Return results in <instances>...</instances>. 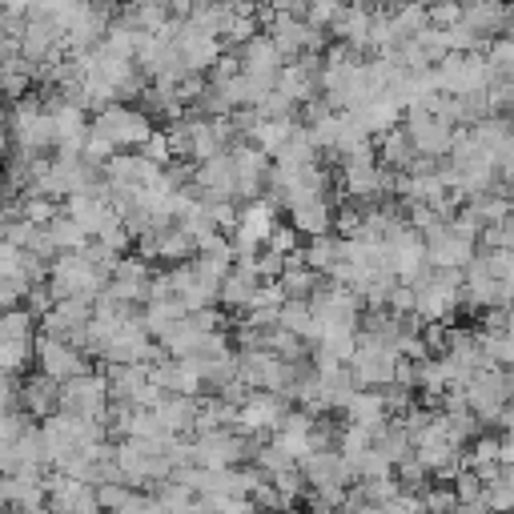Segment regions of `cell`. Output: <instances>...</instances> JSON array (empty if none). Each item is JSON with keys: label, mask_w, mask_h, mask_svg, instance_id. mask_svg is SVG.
Returning a JSON list of instances; mask_svg holds the SVG:
<instances>
[{"label": "cell", "mask_w": 514, "mask_h": 514, "mask_svg": "<svg viewBox=\"0 0 514 514\" xmlns=\"http://www.w3.org/2000/svg\"><path fill=\"white\" fill-rule=\"evenodd\" d=\"M105 282L109 274H101L85 253H61L57 262L49 266V282L45 290L53 294V302H65V298H81V302H97L105 294Z\"/></svg>", "instance_id": "1"}, {"label": "cell", "mask_w": 514, "mask_h": 514, "mask_svg": "<svg viewBox=\"0 0 514 514\" xmlns=\"http://www.w3.org/2000/svg\"><path fill=\"white\" fill-rule=\"evenodd\" d=\"M430 73L442 97H474L494 85V73L482 53H446Z\"/></svg>", "instance_id": "2"}, {"label": "cell", "mask_w": 514, "mask_h": 514, "mask_svg": "<svg viewBox=\"0 0 514 514\" xmlns=\"http://www.w3.org/2000/svg\"><path fill=\"white\" fill-rule=\"evenodd\" d=\"M257 442L241 438L237 430H209L189 438V466L197 470H229V466H245L253 458Z\"/></svg>", "instance_id": "3"}, {"label": "cell", "mask_w": 514, "mask_h": 514, "mask_svg": "<svg viewBox=\"0 0 514 514\" xmlns=\"http://www.w3.org/2000/svg\"><path fill=\"white\" fill-rule=\"evenodd\" d=\"M462 402H466V410L474 414L478 426L494 422L510 402V370H490V366L474 370L470 382L462 386Z\"/></svg>", "instance_id": "4"}, {"label": "cell", "mask_w": 514, "mask_h": 514, "mask_svg": "<svg viewBox=\"0 0 514 514\" xmlns=\"http://www.w3.org/2000/svg\"><path fill=\"white\" fill-rule=\"evenodd\" d=\"M93 133H101L113 149H141L149 137H153V121L149 113L141 109H129V105H109L97 113V121L89 125Z\"/></svg>", "instance_id": "5"}, {"label": "cell", "mask_w": 514, "mask_h": 514, "mask_svg": "<svg viewBox=\"0 0 514 514\" xmlns=\"http://www.w3.org/2000/svg\"><path fill=\"white\" fill-rule=\"evenodd\" d=\"M105 410H109V386H105V374H81L73 382L61 386V414L69 418H85V422H105Z\"/></svg>", "instance_id": "6"}, {"label": "cell", "mask_w": 514, "mask_h": 514, "mask_svg": "<svg viewBox=\"0 0 514 514\" xmlns=\"http://www.w3.org/2000/svg\"><path fill=\"white\" fill-rule=\"evenodd\" d=\"M9 125H13V137H17L25 157H41L45 149H53V121L37 97H21Z\"/></svg>", "instance_id": "7"}, {"label": "cell", "mask_w": 514, "mask_h": 514, "mask_svg": "<svg viewBox=\"0 0 514 514\" xmlns=\"http://www.w3.org/2000/svg\"><path fill=\"white\" fill-rule=\"evenodd\" d=\"M394 362H398V354L394 350H386V346H378V342H370V338H362L358 334V342H354V354H350V362H346V370H350V378H354V386L362 390H382V386H390L394 382Z\"/></svg>", "instance_id": "8"}, {"label": "cell", "mask_w": 514, "mask_h": 514, "mask_svg": "<svg viewBox=\"0 0 514 514\" xmlns=\"http://www.w3.org/2000/svg\"><path fill=\"white\" fill-rule=\"evenodd\" d=\"M33 354H37L41 374L53 378V382H61V386L73 382V378H81V374H89V358H85L81 350H73L69 342H61V338L37 334V338H33Z\"/></svg>", "instance_id": "9"}, {"label": "cell", "mask_w": 514, "mask_h": 514, "mask_svg": "<svg viewBox=\"0 0 514 514\" xmlns=\"http://www.w3.org/2000/svg\"><path fill=\"white\" fill-rule=\"evenodd\" d=\"M286 402L274 398V394H262V390H253L241 406H237V418H233V430L241 438H262V434H274L286 418Z\"/></svg>", "instance_id": "10"}, {"label": "cell", "mask_w": 514, "mask_h": 514, "mask_svg": "<svg viewBox=\"0 0 514 514\" xmlns=\"http://www.w3.org/2000/svg\"><path fill=\"white\" fill-rule=\"evenodd\" d=\"M173 57H177V65H181L185 77H201L221 57V45L209 33L193 29V25H177V33H173Z\"/></svg>", "instance_id": "11"}, {"label": "cell", "mask_w": 514, "mask_h": 514, "mask_svg": "<svg viewBox=\"0 0 514 514\" xmlns=\"http://www.w3.org/2000/svg\"><path fill=\"white\" fill-rule=\"evenodd\" d=\"M402 133H406L414 157H430V161H442L450 153V137H454V129L442 125L430 109L426 113H406V129Z\"/></svg>", "instance_id": "12"}, {"label": "cell", "mask_w": 514, "mask_h": 514, "mask_svg": "<svg viewBox=\"0 0 514 514\" xmlns=\"http://www.w3.org/2000/svg\"><path fill=\"white\" fill-rule=\"evenodd\" d=\"M233 57H237V69H241V77H253V81H278V73H282V53L270 45V37L266 33H257V37H249L241 49H233Z\"/></svg>", "instance_id": "13"}, {"label": "cell", "mask_w": 514, "mask_h": 514, "mask_svg": "<svg viewBox=\"0 0 514 514\" xmlns=\"http://www.w3.org/2000/svg\"><path fill=\"white\" fill-rule=\"evenodd\" d=\"M229 161H233V177H237V197L257 201V189H262L266 177H270V157L257 153L249 141H237L229 149Z\"/></svg>", "instance_id": "14"}, {"label": "cell", "mask_w": 514, "mask_h": 514, "mask_svg": "<svg viewBox=\"0 0 514 514\" xmlns=\"http://www.w3.org/2000/svg\"><path fill=\"white\" fill-rule=\"evenodd\" d=\"M257 290H262V278H257V270H253V262H233V270L225 274V282L217 286V306H225V310H249L253 306V298H257Z\"/></svg>", "instance_id": "15"}, {"label": "cell", "mask_w": 514, "mask_h": 514, "mask_svg": "<svg viewBox=\"0 0 514 514\" xmlns=\"http://www.w3.org/2000/svg\"><path fill=\"white\" fill-rule=\"evenodd\" d=\"M17 398H21V406H25L29 418H53V414H61V382H53L45 374L25 378L21 390H17Z\"/></svg>", "instance_id": "16"}, {"label": "cell", "mask_w": 514, "mask_h": 514, "mask_svg": "<svg viewBox=\"0 0 514 514\" xmlns=\"http://www.w3.org/2000/svg\"><path fill=\"white\" fill-rule=\"evenodd\" d=\"M298 474H302V482H310V490L314 486H346V482H354L350 470H346V462L338 458V450H314V454H306L298 462Z\"/></svg>", "instance_id": "17"}, {"label": "cell", "mask_w": 514, "mask_h": 514, "mask_svg": "<svg viewBox=\"0 0 514 514\" xmlns=\"http://www.w3.org/2000/svg\"><path fill=\"white\" fill-rule=\"evenodd\" d=\"M350 117L366 129V137H386L390 129H398V125H402V109H398V101H394V97H374V101L358 105Z\"/></svg>", "instance_id": "18"}, {"label": "cell", "mask_w": 514, "mask_h": 514, "mask_svg": "<svg viewBox=\"0 0 514 514\" xmlns=\"http://www.w3.org/2000/svg\"><path fill=\"white\" fill-rule=\"evenodd\" d=\"M149 414L161 422V430L169 438H189L193 434V418H197V398H173V394H165L157 402V410H149Z\"/></svg>", "instance_id": "19"}, {"label": "cell", "mask_w": 514, "mask_h": 514, "mask_svg": "<svg viewBox=\"0 0 514 514\" xmlns=\"http://www.w3.org/2000/svg\"><path fill=\"white\" fill-rule=\"evenodd\" d=\"M290 229L294 233H306V237H326L334 229V209L326 197H310L302 205L290 209Z\"/></svg>", "instance_id": "20"}, {"label": "cell", "mask_w": 514, "mask_h": 514, "mask_svg": "<svg viewBox=\"0 0 514 514\" xmlns=\"http://www.w3.org/2000/svg\"><path fill=\"white\" fill-rule=\"evenodd\" d=\"M390 422L386 406H382V394L378 390H358L350 402H346V426H358V430H382Z\"/></svg>", "instance_id": "21"}, {"label": "cell", "mask_w": 514, "mask_h": 514, "mask_svg": "<svg viewBox=\"0 0 514 514\" xmlns=\"http://www.w3.org/2000/svg\"><path fill=\"white\" fill-rule=\"evenodd\" d=\"M474 37H482V41H494V37H502V29H506V21H510V9H502V5H466L462 9V17H458Z\"/></svg>", "instance_id": "22"}, {"label": "cell", "mask_w": 514, "mask_h": 514, "mask_svg": "<svg viewBox=\"0 0 514 514\" xmlns=\"http://www.w3.org/2000/svg\"><path fill=\"white\" fill-rule=\"evenodd\" d=\"M338 249H342V241L334 237V233H326V237H310V245L302 249V266L310 270V274H330L334 266H338Z\"/></svg>", "instance_id": "23"}, {"label": "cell", "mask_w": 514, "mask_h": 514, "mask_svg": "<svg viewBox=\"0 0 514 514\" xmlns=\"http://www.w3.org/2000/svg\"><path fill=\"white\" fill-rule=\"evenodd\" d=\"M45 233H49V241H53L57 257H61V253H81V249L89 245V233H85L77 221H69L65 213H57V217L45 225Z\"/></svg>", "instance_id": "24"}, {"label": "cell", "mask_w": 514, "mask_h": 514, "mask_svg": "<svg viewBox=\"0 0 514 514\" xmlns=\"http://www.w3.org/2000/svg\"><path fill=\"white\" fill-rule=\"evenodd\" d=\"M278 165H286V169H306V165H318V149H314V141H310V129H306V125H298V129L290 133L286 149L278 153Z\"/></svg>", "instance_id": "25"}, {"label": "cell", "mask_w": 514, "mask_h": 514, "mask_svg": "<svg viewBox=\"0 0 514 514\" xmlns=\"http://www.w3.org/2000/svg\"><path fill=\"white\" fill-rule=\"evenodd\" d=\"M374 450H378V454H382L390 466H398L402 458H410V450H414V446H410L406 430H402V426L390 418L382 430H374Z\"/></svg>", "instance_id": "26"}, {"label": "cell", "mask_w": 514, "mask_h": 514, "mask_svg": "<svg viewBox=\"0 0 514 514\" xmlns=\"http://www.w3.org/2000/svg\"><path fill=\"white\" fill-rule=\"evenodd\" d=\"M478 354H482V366H490V370H510V362H514L510 334H482V330H478Z\"/></svg>", "instance_id": "27"}, {"label": "cell", "mask_w": 514, "mask_h": 514, "mask_svg": "<svg viewBox=\"0 0 514 514\" xmlns=\"http://www.w3.org/2000/svg\"><path fill=\"white\" fill-rule=\"evenodd\" d=\"M278 290L286 294V302H310V294L318 290V274H310L306 266L286 270V274L278 278Z\"/></svg>", "instance_id": "28"}, {"label": "cell", "mask_w": 514, "mask_h": 514, "mask_svg": "<svg viewBox=\"0 0 514 514\" xmlns=\"http://www.w3.org/2000/svg\"><path fill=\"white\" fill-rule=\"evenodd\" d=\"M0 338L5 342H29L33 346V338H37V322L17 306V310H5L0 314Z\"/></svg>", "instance_id": "29"}, {"label": "cell", "mask_w": 514, "mask_h": 514, "mask_svg": "<svg viewBox=\"0 0 514 514\" xmlns=\"http://www.w3.org/2000/svg\"><path fill=\"white\" fill-rule=\"evenodd\" d=\"M57 213H61V205H57V201H45V197H29V193H25V197L17 201V217L29 221V225H37V229H45Z\"/></svg>", "instance_id": "30"}, {"label": "cell", "mask_w": 514, "mask_h": 514, "mask_svg": "<svg viewBox=\"0 0 514 514\" xmlns=\"http://www.w3.org/2000/svg\"><path fill=\"white\" fill-rule=\"evenodd\" d=\"M29 358H33V346L29 342H5L0 338V374H21L25 366H29Z\"/></svg>", "instance_id": "31"}, {"label": "cell", "mask_w": 514, "mask_h": 514, "mask_svg": "<svg viewBox=\"0 0 514 514\" xmlns=\"http://www.w3.org/2000/svg\"><path fill=\"white\" fill-rule=\"evenodd\" d=\"M354 490H358L366 502H374L378 510H382L390 498H398V494H402V486L394 482V474H390V478H370V482H358Z\"/></svg>", "instance_id": "32"}, {"label": "cell", "mask_w": 514, "mask_h": 514, "mask_svg": "<svg viewBox=\"0 0 514 514\" xmlns=\"http://www.w3.org/2000/svg\"><path fill=\"white\" fill-rule=\"evenodd\" d=\"M478 245H482V253H498V249H510V245H514V225H510V221H498V225H482V229H478Z\"/></svg>", "instance_id": "33"}, {"label": "cell", "mask_w": 514, "mask_h": 514, "mask_svg": "<svg viewBox=\"0 0 514 514\" xmlns=\"http://www.w3.org/2000/svg\"><path fill=\"white\" fill-rule=\"evenodd\" d=\"M29 290H33V286H29L21 274H5V278H0V314L25 306V294H29Z\"/></svg>", "instance_id": "34"}, {"label": "cell", "mask_w": 514, "mask_h": 514, "mask_svg": "<svg viewBox=\"0 0 514 514\" xmlns=\"http://www.w3.org/2000/svg\"><path fill=\"white\" fill-rule=\"evenodd\" d=\"M482 490H486V486H482L470 470H462V474L454 478V486H450V494H454L458 506H482Z\"/></svg>", "instance_id": "35"}, {"label": "cell", "mask_w": 514, "mask_h": 514, "mask_svg": "<svg viewBox=\"0 0 514 514\" xmlns=\"http://www.w3.org/2000/svg\"><path fill=\"white\" fill-rule=\"evenodd\" d=\"M514 482L510 478H502V482H490L486 490H482V506L490 510V514H506L510 506H514V490H510Z\"/></svg>", "instance_id": "36"}, {"label": "cell", "mask_w": 514, "mask_h": 514, "mask_svg": "<svg viewBox=\"0 0 514 514\" xmlns=\"http://www.w3.org/2000/svg\"><path fill=\"white\" fill-rule=\"evenodd\" d=\"M482 262H486V274H490L494 282H510V278H514V253H510V249L482 253Z\"/></svg>", "instance_id": "37"}, {"label": "cell", "mask_w": 514, "mask_h": 514, "mask_svg": "<svg viewBox=\"0 0 514 514\" xmlns=\"http://www.w3.org/2000/svg\"><path fill=\"white\" fill-rule=\"evenodd\" d=\"M266 249L278 253V257H290V253L298 249V233H294L286 221H278V225L270 229V237H266Z\"/></svg>", "instance_id": "38"}, {"label": "cell", "mask_w": 514, "mask_h": 514, "mask_svg": "<svg viewBox=\"0 0 514 514\" xmlns=\"http://www.w3.org/2000/svg\"><path fill=\"white\" fill-rule=\"evenodd\" d=\"M237 73H241V69H237V57H233V53H221V57L213 61V69H209V81H205V85L225 89V85H229Z\"/></svg>", "instance_id": "39"}, {"label": "cell", "mask_w": 514, "mask_h": 514, "mask_svg": "<svg viewBox=\"0 0 514 514\" xmlns=\"http://www.w3.org/2000/svg\"><path fill=\"white\" fill-rule=\"evenodd\" d=\"M382 514H422V502H418V494H398V498H390L386 506H382Z\"/></svg>", "instance_id": "40"}, {"label": "cell", "mask_w": 514, "mask_h": 514, "mask_svg": "<svg viewBox=\"0 0 514 514\" xmlns=\"http://www.w3.org/2000/svg\"><path fill=\"white\" fill-rule=\"evenodd\" d=\"M5 274H21V249H13L5 237H0V278Z\"/></svg>", "instance_id": "41"}, {"label": "cell", "mask_w": 514, "mask_h": 514, "mask_svg": "<svg viewBox=\"0 0 514 514\" xmlns=\"http://www.w3.org/2000/svg\"><path fill=\"white\" fill-rule=\"evenodd\" d=\"M454 514H490V510H486V506H458Z\"/></svg>", "instance_id": "42"}]
</instances>
